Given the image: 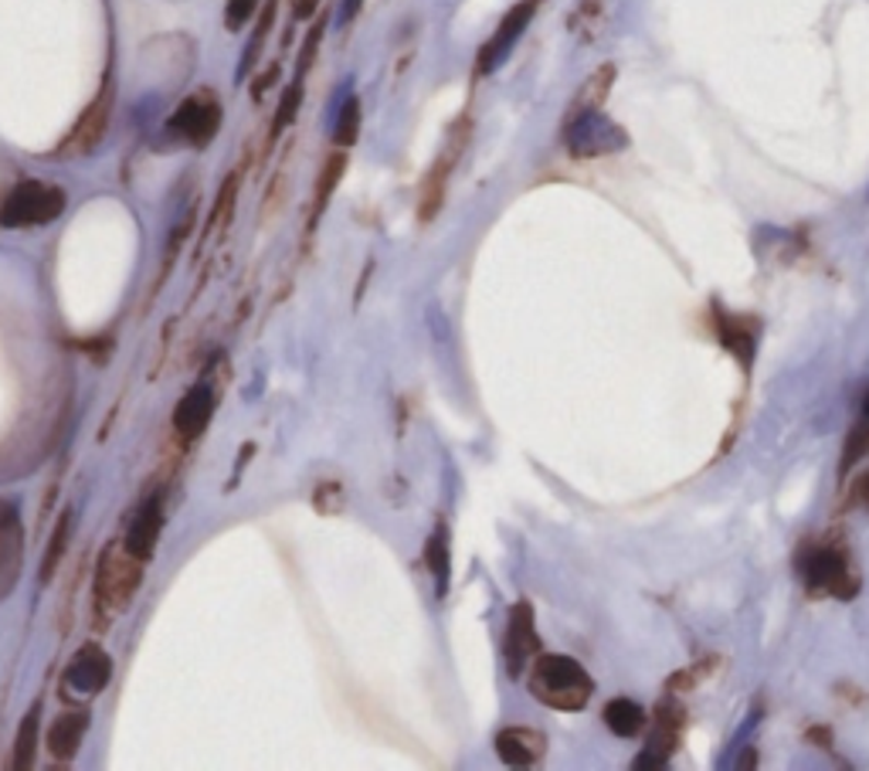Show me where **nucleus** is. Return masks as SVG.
Instances as JSON below:
<instances>
[{
    "label": "nucleus",
    "mask_w": 869,
    "mask_h": 771,
    "mask_svg": "<svg viewBox=\"0 0 869 771\" xmlns=\"http://www.w3.org/2000/svg\"><path fill=\"white\" fill-rule=\"evenodd\" d=\"M713 662H717V659H707V662H700V666H689V670H679V673H673V677H670V683H666V690H670V693H686V690H693V687L704 683V680L710 677Z\"/></svg>",
    "instance_id": "nucleus-28"
},
{
    "label": "nucleus",
    "mask_w": 869,
    "mask_h": 771,
    "mask_svg": "<svg viewBox=\"0 0 869 771\" xmlns=\"http://www.w3.org/2000/svg\"><path fill=\"white\" fill-rule=\"evenodd\" d=\"M272 21H275V0H268V4H265V11L259 18V27H255V34H252L249 45H245V55H241V65H238V76L241 79L252 72V65H255V58H259V52H262V45L268 38V31H272Z\"/></svg>",
    "instance_id": "nucleus-26"
},
{
    "label": "nucleus",
    "mask_w": 869,
    "mask_h": 771,
    "mask_svg": "<svg viewBox=\"0 0 869 771\" xmlns=\"http://www.w3.org/2000/svg\"><path fill=\"white\" fill-rule=\"evenodd\" d=\"M357 136H361V99L351 95L340 106V116H336V126H333V147H340V150L354 147Z\"/></svg>",
    "instance_id": "nucleus-25"
},
{
    "label": "nucleus",
    "mask_w": 869,
    "mask_h": 771,
    "mask_svg": "<svg viewBox=\"0 0 869 771\" xmlns=\"http://www.w3.org/2000/svg\"><path fill=\"white\" fill-rule=\"evenodd\" d=\"M110 680H113V656L99 643H85L82 649L72 653V659H68L61 687L65 693L72 690L79 696H99L110 687Z\"/></svg>",
    "instance_id": "nucleus-11"
},
{
    "label": "nucleus",
    "mask_w": 869,
    "mask_h": 771,
    "mask_svg": "<svg viewBox=\"0 0 869 771\" xmlns=\"http://www.w3.org/2000/svg\"><path fill=\"white\" fill-rule=\"evenodd\" d=\"M144 585V560L129 554V547L119 541H110L99 554L95 578H92V622L110 628L119 612H126Z\"/></svg>",
    "instance_id": "nucleus-2"
},
{
    "label": "nucleus",
    "mask_w": 869,
    "mask_h": 771,
    "mask_svg": "<svg viewBox=\"0 0 869 771\" xmlns=\"http://www.w3.org/2000/svg\"><path fill=\"white\" fill-rule=\"evenodd\" d=\"M602 721H605V727L615 734V738H639V734L645 730V724H649V714H645L642 704H636V700L615 696V700H608V704H605Z\"/></svg>",
    "instance_id": "nucleus-19"
},
{
    "label": "nucleus",
    "mask_w": 869,
    "mask_h": 771,
    "mask_svg": "<svg viewBox=\"0 0 869 771\" xmlns=\"http://www.w3.org/2000/svg\"><path fill=\"white\" fill-rule=\"evenodd\" d=\"M21 557H24V528L21 517L11 503L0 500V599L18 585L21 575Z\"/></svg>",
    "instance_id": "nucleus-16"
},
{
    "label": "nucleus",
    "mask_w": 869,
    "mask_h": 771,
    "mask_svg": "<svg viewBox=\"0 0 869 771\" xmlns=\"http://www.w3.org/2000/svg\"><path fill=\"white\" fill-rule=\"evenodd\" d=\"M317 11H320V0H293V18L296 21H309Z\"/></svg>",
    "instance_id": "nucleus-33"
},
{
    "label": "nucleus",
    "mask_w": 869,
    "mask_h": 771,
    "mask_svg": "<svg viewBox=\"0 0 869 771\" xmlns=\"http://www.w3.org/2000/svg\"><path fill=\"white\" fill-rule=\"evenodd\" d=\"M425 565L435 578V591H438V599H445L448 594V585H451V547H448V531H445V523L438 520L435 523V531L432 537L425 541Z\"/></svg>",
    "instance_id": "nucleus-21"
},
{
    "label": "nucleus",
    "mask_w": 869,
    "mask_h": 771,
    "mask_svg": "<svg viewBox=\"0 0 869 771\" xmlns=\"http://www.w3.org/2000/svg\"><path fill=\"white\" fill-rule=\"evenodd\" d=\"M221 120H225V110L221 102L211 89H197L194 95H187L178 110L170 113L167 120V136L173 144H184V147H194V150H204L215 144V136L221 129Z\"/></svg>",
    "instance_id": "nucleus-5"
},
{
    "label": "nucleus",
    "mask_w": 869,
    "mask_h": 771,
    "mask_svg": "<svg viewBox=\"0 0 869 771\" xmlns=\"http://www.w3.org/2000/svg\"><path fill=\"white\" fill-rule=\"evenodd\" d=\"M92 714L89 711H65L52 721L48 734H45V748L55 761H72L85 741Z\"/></svg>",
    "instance_id": "nucleus-18"
},
{
    "label": "nucleus",
    "mask_w": 869,
    "mask_h": 771,
    "mask_svg": "<svg viewBox=\"0 0 869 771\" xmlns=\"http://www.w3.org/2000/svg\"><path fill=\"white\" fill-rule=\"evenodd\" d=\"M564 147L574 160H595L629 147V133L611 123L602 110H591L564 123Z\"/></svg>",
    "instance_id": "nucleus-6"
},
{
    "label": "nucleus",
    "mask_w": 869,
    "mask_h": 771,
    "mask_svg": "<svg viewBox=\"0 0 869 771\" xmlns=\"http://www.w3.org/2000/svg\"><path fill=\"white\" fill-rule=\"evenodd\" d=\"M611 79H615V68L611 65H602L598 72L581 86V92L574 95L571 110H568V120L571 116H581V113H591V110H602V102H605V95L611 89Z\"/></svg>",
    "instance_id": "nucleus-24"
},
{
    "label": "nucleus",
    "mask_w": 869,
    "mask_h": 771,
    "mask_svg": "<svg viewBox=\"0 0 869 771\" xmlns=\"http://www.w3.org/2000/svg\"><path fill=\"white\" fill-rule=\"evenodd\" d=\"M713 327H717V337L723 343V350L730 358H737L744 371L754 367V354H757V327L744 317H734V313H723L720 306L713 309Z\"/></svg>",
    "instance_id": "nucleus-17"
},
{
    "label": "nucleus",
    "mask_w": 869,
    "mask_h": 771,
    "mask_svg": "<svg viewBox=\"0 0 869 771\" xmlns=\"http://www.w3.org/2000/svg\"><path fill=\"white\" fill-rule=\"evenodd\" d=\"M794 571L802 578V585L809 588V594L815 599H836V602H849L859 594V568L849 554L846 544L832 541V537H819V541H805L794 554Z\"/></svg>",
    "instance_id": "nucleus-1"
},
{
    "label": "nucleus",
    "mask_w": 869,
    "mask_h": 771,
    "mask_svg": "<svg viewBox=\"0 0 869 771\" xmlns=\"http://www.w3.org/2000/svg\"><path fill=\"white\" fill-rule=\"evenodd\" d=\"M72 534H76V510H65L58 517V523H55L48 551H45V560H42V571H38V581L42 585H48L55 578V571L61 568V560L68 554V544H72Z\"/></svg>",
    "instance_id": "nucleus-22"
},
{
    "label": "nucleus",
    "mask_w": 869,
    "mask_h": 771,
    "mask_svg": "<svg viewBox=\"0 0 869 771\" xmlns=\"http://www.w3.org/2000/svg\"><path fill=\"white\" fill-rule=\"evenodd\" d=\"M343 173H346V154L336 147V150L327 157L323 170H320V181H317V201H312V215H309V225H317V222H320V215L327 212V204H330L333 191L340 188Z\"/></svg>",
    "instance_id": "nucleus-23"
},
{
    "label": "nucleus",
    "mask_w": 869,
    "mask_h": 771,
    "mask_svg": "<svg viewBox=\"0 0 869 771\" xmlns=\"http://www.w3.org/2000/svg\"><path fill=\"white\" fill-rule=\"evenodd\" d=\"M540 8V0H519V4H513L503 21L496 24V31L490 34V42H485L479 48V58H476V76H493L496 68L510 58V52L516 48V42L524 38V31L530 27L534 14Z\"/></svg>",
    "instance_id": "nucleus-8"
},
{
    "label": "nucleus",
    "mask_w": 869,
    "mask_h": 771,
    "mask_svg": "<svg viewBox=\"0 0 869 771\" xmlns=\"http://www.w3.org/2000/svg\"><path fill=\"white\" fill-rule=\"evenodd\" d=\"M215 408H218V388L211 384V377H201L194 381L187 395L178 401V408H173V432H178L184 442H194L204 435V429L211 426V418H215Z\"/></svg>",
    "instance_id": "nucleus-14"
},
{
    "label": "nucleus",
    "mask_w": 869,
    "mask_h": 771,
    "mask_svg": "<svg viewBox=\"0 0 869 771\" xmlns=\"http://www.w3.org/2000/svg\"><path fill=\"white\" fill-rule=\"evenodd\" d=\"M65 207H68V194L58 184L27 178L14 184L4 194V201H0V228H14V231L45 228L61 218Z\"/></svg>",
    "instance_id": "nucleus-4"
},
{
    "label": "nucleus",
    "mask_w": 869,
    "mask_h": 771,
    "mask_svg": "<svg viewBox=\"0 0 869 771\" xmlns=\"http://www.w3.org/2000/svg\"><path fill=\"white\" fill-rule=\"evenodd\" d=\"M679 734H683V707L673 696H666L663 704L655 707L652 734H649L642 755L636 758V768H666L679 748Z\"/></svg>",
    "instance_id": "nucleus-12"
},
{
    "label": "nucleus",
    "mask_w": 869,
    "mask_h": 771,
    "mask_svg": "<svg viewBox=\"0 0 869 771\" xmlns=\"http://www.w3.org/2000/svg\"><path fill=\"white\" fill-rule=\"evenodd\" d=\"M862 415H866V422H869V395H866V401H862Z\"/></svg>",
    "instance_id": "nucleus-35"
},
{
    "label": "nucleus",
    "mask_w": 869,
    "mask_h": 771,
    "mask_svg": "<svg viewBox=\"0 0 869 771\" xmlns=\"http://www.w3.org/2000/svg\"><path fill=\"white\" fill-rule=\"evenodd\" d=\"M113 99H116V89L106 79V86L99 89V95L89 102L85 113L79 116L76 129L65 136V144L58 147V157H85V154H92L102 144V136H106V126H110V116H113Z\"/></svg>",
    "instance_id": "nucleus-9"
},
{
    "label": "nucleus",
    "mask_w": 869,
    "mask_h": 771,
    "mask_svg": "<svg viewBox=\"0 0 869 771\" xmlns=\"http://www.w3.org/2000/svg\"><path fill=\"white\" fill-rule=\"evenodd\" d=\"M527 687L534 700H540L544 707L561 711V714L584 711L591 704V696H595V680H591V673L574 656H564V653H537L530 662Z\"/></svg>",
    "instance_id": "nucleus-3"
},
{
    "label": "nucleus",
    "mask_w": 869,
    "mask_h": 771,
    "mask_svg": "<svg viewBox=\"0 0 869 771\" xmlns=\"http://www.w3.org/2000/svg\"><path fill=\"white\" fill-rule=\"evenodd\" d=\"M361 8H364V0H343V8H340V21H343V24L357 21Z\"/></svg>",
    "instance_id": "nucleus-34"
},
{
    "label": "nucleus",
    "mask_w": 869,
    "mask_h": 771,
    "mask_svg": "<svg viewBox=\"0 0 869 771\" xmlns=\"http://www.w3.org/2000/svg\"><path fill=\"white\" fill-rule=\"evenodd\" d=\"M469 144V116L456 120L445 136V147L442 154L435 157L432 170L425 173V181H422V201H419V218L422 222H432L438 215V207L445 201V188H448V178H451V170H456L462 150Z\"/></svg>",
    "instance_id": "nucleus-7"
},
{
    "label": "nucleus",
    "mask_w": 869,
    "mask_h": 771,
    "mask_svg": "<svg viewBox=\"0 0 869 771\" xmlns=\"http://www.w3.org/2000/svg\"><path fill=\"white\" fill-rule=\"evenodd\" d=\"M163 523H167V494L163 489H153V494L136 507L129 528L123 534V544L129 547V554H136L147 565L157 554V544H160V534H163Z\"/></svg>",
    "instance_id": "nucleus-13"
},
{
    "label": "nucleus",
    "mask_w": 869,
    "mask_h": 771,
    "mask_svg": "<svg viewBox=\"0 0 869 771\" xmlns=\"http://www.w3.org/2000/svg\"><path fill=\"white\" fill-rule=\"evenodd\" d=\"M540 653V636H537V622H534V605L530 602H516L510 609L506 622V636H503V662L506 673L516 680L527 673V666Z\"/></svg>",
    "instance_id": "nucleus-10"
},
{
    "label": "nucleus",
    "mask_w": 869,
    "mask_h": 771,
    "mask_svg": "<svg viewBox=\"0 0 869 771\" xmlns=\"http://www.w3.org/2000/svg\"><path fill=\"white\" fill-rule=\"evenodd\" d=\"M320 42H323V24H312V31H309V38H306V45H302V52H299V65H296V79H302V76L309 72V65H312V61H317Z\"/></svg>",
    "instance_id": "nucleus-31"
},
{
    "label": "nucleus",
    "mask_w": 869,
    "mask_h": 771,
    "mask_svg": "<svg viewBox=\"0 0 869 771\" xmlns=\"http://www.w3.org/2000/svg\"><path fill=\"white\" fill-rule=\"evenodd\" d=\"M862 452H869V429H866V426H856V429L849 432V442H846L843 473H849V469L862 460Z\"/></svg>",
    "instance_id": "nucleus-30"
},
{
    "label": "nucleus",
    "mask_w": 869,
    "mask_h": 771,
    "mask_svg": "<svg viewBox=\"0 0 869 771\" xmlns=\"http://www.w3.org/2000/svg\"><path fill=\"white\" fill-rule=\"evenodd\" d=\"M259 4H262V0H228V4H225V27L228 31H241L252 21Z\"/></svg>",
    "instance_id": "nucleus-29"
},
{
    "label": "nucleus",
    "mask_w": 869,
    "mask_h": 771,
    "mask_svg": "<svg viewBox=\"0 0 869 771\" xmlns=\"http://www.w3.org/2000/svg\"><path fill=\"white\" fill-rule=\"evenodd\" d=\"M312 503L320 507V513H340L343 510V486L340 483H320Z\"/></svg>",
    "instance_id": "nucleus-32"
},
{
    "label": "nucleus",
    "mask_w": 869,
    "mask_h": 771,
    "mask_svg": "<svg viewBox=\"0 0 869 771\" xmlns=\"http://www.w3.org/2000/svg\"><path fill=\"white\" fill-rule=\"evenodd\" d=\"M299 106H302V79H293V86H289V89L283 92V99H279V110H275L272 136H268V139H279V136H283V129L296 120Z\"/></svg>",
    "instance_id": "nucleus-27"
},
{
    "label": "nucleus",
    "mask_w": 869,
    "mask_h": 771,
    "mask_svg": "<svg viewBox=\"0 0 869 771\" xmlns=\"http://www.w3.org/2000/svg\"><path fill=\"white\" fill-rule=\"evenodd\" d=\"M38 745H42V700H34L27 707V714L21 717L18 738H14V755H11V768H34V758H38Z\"/></svg>",
    "instance_id": "nucleus-20"
},
{
    "label": "nucleus",
    "mask_w": 869,
    "mask_h": 771,
    "mask_svg": "<svg viewBox=\"0 0 869 771\" xmlns=\"http://www.w3.org/2000/svg\"><path fill=\"white\" fill-rule=\"evenodd\" d=\"M493 748L506 768H537L547 758V734L527 724H510L496 734Z\"/></svg>",
    "instance_id": "nucleus-15"
}]
</instances>
